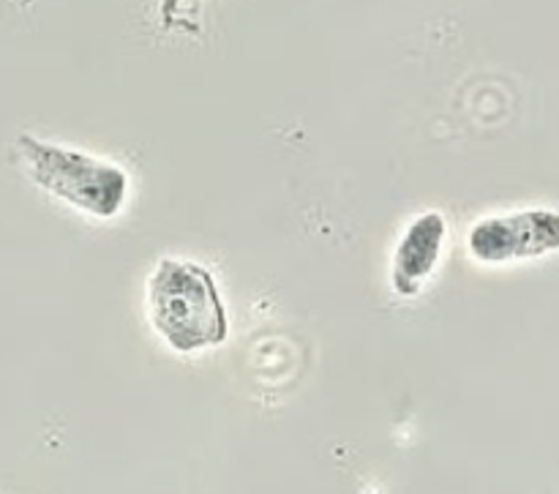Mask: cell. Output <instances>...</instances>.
I'll return each instance as SVG.
<instances>
[{"label":"cell","mask_w":559,"mask_h":494,"mask_svg":"<svg viewBox=\"0 0 559 494\" xmlns=\"http://www.w3.org/2000/svg\"><path fill=\"white\" fill-rule=\"evenodd\" d=\"M147 317L173 353L194 355L229 339V315L216 277L202 262L162 257L147 277Z\"/></svg>","instance_id":"1"},{"label":"cell","mask_w":559,"mask_h":494,"mask_svg":"<svg viewBox=\"0 0 559 494\" xmlns=\"http://www.w3.org/2000/svg\"><path fill=\"white\" fill-rule=\"evenodd\" d=\"M16 148L31 180L47 195L98 222H109L123 213L131 178L120 164L36 140L33 134H20Z\"/></svg>","instance_id":"2"},{"label":"cell","mask_w":559,"mask_h":494,"mask_svg":"<svg viewBox=\"0 0 559 494\" xmlns=\"http://www.w3.org/2000/svg\"><path fill=\"white\" fill-rule=\"evenodd\" d=\"M467 251L480 266H508L555 255L559 251V211L530 208L478 219L467 230Z\"/></svg>","instance_id":"3"},{"label":"cell","mask_w":559,"mask_h":494,"mask_svg":"<svg viewBox=\"0 0 559 494\" xmlns=\"http://www.w3.org/2000/svg\"><path fill=\"white\" fill-rule=\"evenodd\" d=\"M448 238V222L440 211H424L399 235L391 257V290L399 298H418L435 277Z\"/></svg>","instance_id":"4"}]
</instances>
